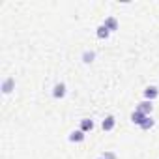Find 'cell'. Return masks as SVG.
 Returning <instances> with one entry per match:
<instances>
[{
	"label": "cell",
	"mask_w": 159,
	"mask_h": 159,
	"mask_svg": "<svg viewBox=\"0 0 159 159\" xmlns=\"http://www.w3.org/2000/svg\"><path fill=\"white\" fill-rule=\"evenodd\" d=\"M79 129L84 131V133L92 131V129H94V120H92V118H83V120H81V127H79Z\"/></svg>",
	"instance_id": "ba28073f"
},
{
	"label": "cell",
	"mask_w": 159,
	"mask_h": 159,
	"mask_svg": "<svg viewBox=\"0 0 159 159\" xmlns=\"http://www.w3.org/2000/svg\"><path fill=\"white\" fill-rule=\"evenodd\" d=\"M144 118H146V114H144V112H140L139 109H135V111L131 112V122H133V124H137V125H140V124L144 122Z\"/></svg>",
	"instance_id": "52a82bcc"
},
{
	"label": "cell",
	"mask_w": 159,
	"mask_h": 159,
	"mask_svg": "<svg viewBox=\"0 0 159 159\" xmlns=\"http://www.w3.org/2000/svg\"><path fill=\"white\" fill-rule=\"evenodd\" d=\"M94 60H96V52L94 51H84L83 52V62L84 64H92Z\"/></svg>",
	"instance_id": "7c38bea8"
},
{
	"label": "cell",
	"mask_w": 159,
	"mask_h": 159,
	"mask_svg": "<svg viewBox=\"0 0 159 159\" xmlns=\"http://www.w3.org/2000/svg\"><path fill=\"white\" fill-rule=\"evenodd\" d=\"M140 112H144L146 116H152V111H153V101H148V99H144V101H140L139 103V107H137Z\"/></svg>",
	"instance_id": "277c9868"
},
{
	"label": "cell",
	"mask_w": 159,
	"mask_h": 159,
	"mask_svg": "<svg viewBox=\"0 0 159 159\" xmlns=\"http://www.w3.org/2000/svg\"><path fill=\"white\" fill-rule=\"evenodd\" d=\"M109 36H111V32L107 30V26H105V25H99V26H98V38H99V39H107Z\"/></svg>",
	"instance_id": "8fae6325"
},
{
	"label": "cell",
	"mask_w": 159,
	"mask_h": 159,
	"mask_svg": "<svg viewBox=\"0 0 159 159\" xmlns=\"http://www.w3.org/2000/svg\"><path fill=\"white\" fill-rule=\"evenodd\" d=\"M103 25L107 26V30H109V32H114V30H118V21H116L114 17H107Z\"/></svg>",
	"instance_id": "9c48e42d"
},
{
	"label": "cell",
	"mask_w": 159,
	"mask_h": 159,
	"mask_svg": "<svg viewBox=\"0 0 159 159\" xmlns=\"http://www.w3.org/2000/svg\"><path fill=\"white\" fill-rule=\"evenodd\" d=\"M84 139H86V135H84V131H81V129L69 133V142H83Z\"/></svg>",
	"instance_id": "5b68a950"
},
{
	"label": "cell",
	"mask_w": 159,
	"mask_h": 159,
	"mask_svg": "<svg viewBox=\"0 0 159 159\" xmlns=\"http://www.w3.org/2000/svg\"><path fill=\"white\" fill-rule=\"evenodd\" d=\"M66 92H67L66 84L64 83H56L54 88H52V98L54 99H62V98H66Z\"/></svg>",
	"instance_id": "6da1fadb"
},
{
	"label": "cell",
	"mask_w": 159,
	"mask_h": 159,
	"mask_svg": "<svg viewBox=\"0 0 159 159\" xmlns=\"http://www.w3.org/2000/svg\"><path fill=\"white\" fill-rule=\"evenodd\" d=\"M114 125H116V118H114V116H107V118L101 122L103 131H112V129H114Z\"/></svg>",
	"instance_id": "8992f818"
},
{
	"label": "cell",
	"mask_w": 159,
	"mask_h": 159,
	"mask_svg": "<svg viewBox=\"0 0 159 159\" xmlns=\"http://www.w3.org/2000/svg\"><path fill=\"white\" fill-rule=\"evenodd\" d=\"M101 157H103V159H118L114 152H103V153H101Z\"/></svg>",
	"instance_id": "4fadbf2b"
},
{
	"label": "cell",
	"mask_w": 159,
	"mask_h": 159,
	"mask_svg": "<svg viewBox=\"0 0 159 159\" xmlns=\"http://www.w3.org/2000/svg\"><path fill=\"white\" fill-rule=\"evenodd\" d=\"M153 125H155V120H153L152 116H146V118H144V122H142L139 127H140L142 131H148V129H152Z\"/></svg>",
	"instance_id": "30bf717a"
},
{
	"label": "cell",
	"mask_w": 159,
	"mask_h": 159,
	"mask_svg": "<svg viewBox=\"0 0 159 159\" xmlns=\"http://www.w3.org/2000/svg\"><path fill=\"white\" fill-rule=\"evenodd\" d=\"M157 96H159V88H157V86H153V84H152V86H146V88H144V99L153 101Z\"/></svg>",
	"instance_id": "3957f363"
},
{
	"label": "cell",
	"mask_w": 159,
	"mask_h": 159,
	"mask_svg": "<svg viewBox=\"0 0 159 159\" xmlns=\"http://www.w3.org/2000/svg\"><path fill=\"white\" fill-rule=\"evenodd\" d=\"M15 90V79L13 77H6L2 81V92L4 94H11Z\"/></svg>",
	"instance_id": "7a4b0ae2"
},
{
	"label": "cell",
	"mask_w": 159,
	"mask_h": 159,
	"mask_svg": "<svg viewBox=\"0 0 159 159\" xmlns=\"http://www.w3.org/2000/svg\"><path fill=\"white\" fill-rule=\"evenodd\" d=\"M98 159H103V157H98Z\"/></svg>",
	"instance_id": "5bb4252c"
}]
</instances>
